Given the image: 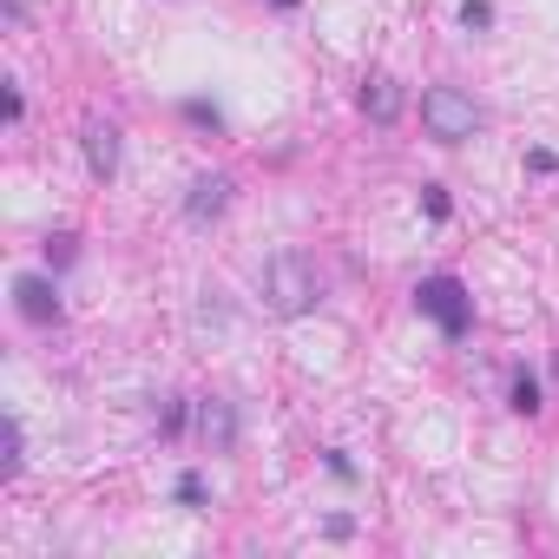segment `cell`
I'll list each match as a JSON object with an SVG mask.
<instances>
[{
    "mask_svg": "<svg viewBox=\"0 0 559 559\" xmlns=\"http://www.w3.org/2000/svg\"><path fill=\"white\" fill-rule=\"evenodd\" d=\"M263 304H270L276 317H304V310H317V304H323V276H317V263L297 257V250L270 257V263H263Z\"/></svg>",
    "mask_w": 559,
    "mask_h": 559,
    "instance_id": "6da1fadb",
    "label": "cell"
},
{
    "mask_svg": "<svg viewBox=\"0 0 559 559\" xmlns=\"http://www.w3.org/2000/svg\"><path fill=\"white\" fill-rule=\"evenodd\" d=\"M415 310L441 336H467V323H474V297H467L461 276H421V284H415Z\"/></svg>",
    "mask_w": 559,
    "mask_h": 559,
    "instance_id": "7a4b0ae2",
    "label": "cell"
},
{
    "mask_svg": "<svg viewBox=\"0 0 559 559\" xmlns=\"http://www.w3.org/2000/svg\"><path fill=\"white\" fill-rule=\"evenodd\" d=\"M421 126H428L441 145H461V139L480 132V106H474L461 86H428V93H421Z\"/></svg>",
    "mask_w": 559,
    "mask_h": 559,
    "instance_id": "3957f363",
    "label": "cell"
},
{
    "mask_svg": "<svg viewBox=\"0 0 559 559\" xmlns=\"http://www.w3.org/2000/svg\"><path fill=\"white\" fill-rule=\"evenodd\" d=\"M14 310L27 323H60V290L47 284V276H21V284H14Z\"/></svg>",
    "mask_w": 559,
    "mask_h": 559,
    "instance_id": "277c9868",
    "label": "cell"
},
{
    "mask_svg": "<svg viewBox=\"0 0 559 559\" xmlns=\"http://www.w3.org/2000/svg\"><path fill=\"white\" fill-rule=\"evenodd\" d=\"M224 204H230V178H217V171L191 178V198H185V211H191V217H217Z\"/></svg>",
    "mask_w": 559,
    "mask_h": 559,
    "instance_id": "5b68a950",
    "label": "cell"
},
{
    "mask_svg": "<svg viewBox=\"0 0 559 559\" xmlns=\"http://www.w3.org/2000/svg\"><path fill=\"white\" fill-rule=\"evenodd\" d=\"M86 165H93L99 178H112V171H119V132H112V126H99V119L86 126Z\"/></svg>",
    "mask_w": 559,
    "mask_h": 559,
    "instance_id": "8992f818",
    "label": "cell"
},
{
    "mask_svg": "<svg viewBox=\"0 0 559 559\" xmlns=\"http://www.w3.org/2000/svg\"><path fill=\"white\" fill-rule=\"evenodd\" d=\"M395 106H402V99H395V80H369V86H362V112L395 119Z\"/></svg>",
    "mask_w": 559,
    "mask_h": 559,
    "instance_id": "52a82bcc",
    "label": "cell"
},
{
    "mask_svg": "<svg viewBox=\"0 0 559 559\" xmlns=\"http://www.w3.org/2000/svg\"><path fill=\"white\" fill-rule=\"evenodd\" d=\"M513 408H520V415H539V382H533L526 369L513 376Z\"/></svg>",
    "mask_w": 559,
    "mask_h": 559,
    "instance_id": "ba28073f",
    "label": "cell"
},
{
    "mask_svg": "<svg viewBox=\"0 0 559 559\" xmlns=\"http://www.w3.org/2000/svg\"><path fill=\"white\" fill-rule=\"evenodd\" d=\"M185 119H198V126H211V132L224 126V119H217V106H204V99H185Z\"/></svg>",
    "mask_w": 559,
    "mask_h": 559,
    "instance_id": "9c48e42d",
    "label": "cell"
},
{
    "mask_svg": "<svg viewBox=\"0 0 559 559\" xmlns=\"http://www.w3.org/2000/svg\"><path fill=\"white\" fill-rule=\"evenodd\" d=\"M178 500H185V507H204V480H198V474H178Z\"/></svg>",
    "mask_w": 559,
    "mask_h": 559,
    "instance_id": "30bf717a",
    "label": "cell"
},
{
    "mask_svg": "<svg viewBox=\"0 0 559 559\" xmlns=\"http://www.w3.org/2000/svg\"><path fill=\"white\" fill-rule=\"evenodd\" d=\"M461 21H467V27H487V21H493V8H487V0H467Z\"/></svg>",
    "mask_w": 559,
    "mask_h": 559,
    "instance_id": "8fae6325",
    "label": "cell"
},
{
    "mask_svg": "<svg viewBox=\"0 0 559 559\" xmlns=\"http://www.w3.org/2000/svg\"><path fill=\"white\" fill-rule=\"evenodd\" d=\"M276 8H297V0H276Z\"/></svg>",
    "mask_w": 559,
    "mask_h": 559,
    "instance_id": "7c38bea8",
    "label": "cell"
}]
</instances>
